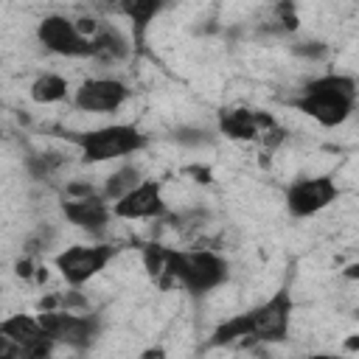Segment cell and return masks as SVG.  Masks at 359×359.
<instances>
[{
    "mask_svg": "<svg viewBox=\"0 0 359 359\" xmlns=\"http://www.w3.org/2000/svg\"><path fill=\"white\" fill-rule=\"evenodd\" d=\"M342 348H345V351H351V353H356V351H359V331L348 334V337L342 339Z\"/></svg>",
    "mask_w": 359,
    "mask_h": 359,
    "instance_id": "484cf974",
    "label": "cell"
},
{
    "mask_svg": "<svg viewBox=\"0 0 359 359\" xmlns=\"http://www.w3.org/2000/svg\"><path fill=\"white\" fill-rule=\"evenodd\" d=\"M294 300L289 289H278L264 303L233 314L230 320L213 328V345H233V342H283L292 328Z\"/></svg>",
    "mask_w": 359,
    "mask_h": 359,
    "instance_id": "6da1fadb",
    "label": "cell"
},
{
    "mask_svg": "<svg viewBox=\"0 0 359 359\" xmlns=\"http://www.w3.org/2000/svg\"><path fill=\"white\" fill-rule=\"evenodd\" d=\"M275 123L278 121L272 112L255 107H224L219 112V135L233 143H258L261 135Z\"/></svg>",
    "mask_w": 359,
    "mask_h": 359,
    "instance_id": "7c38bea8",
    "label": "cell"
},
{
    "mask_svg": "<svg viewBox=\"0 0 359 359\" xmlns=\"http://www.w3.org/2000/svg\"><path fill=\"white\" fill-rule=\"evenodd\" d=\"M65 165V157L59 151H31L25 157V171L31 180L36 182H45V180H53V174Z\"/></svg>",
    "mask_w": 359,
    "mask_h": 359,
    "instance_id": "d6986e66",
    "label": "cell"
},
{
    "mask_svg": "<svg viewBox=\"0 0 359 359\" xmlns=\"http://www.w3.org/2000/svg\"><path fill=\"white\" fill-rule=\"evenodd\" d=\"M90 6L98 14H107V17H126L129 0H90Z\"/></svg>",
    "mask_w": 359,
    "mask_h": 359,
    "instance_id": "cb8c5ba5",
    "label": "cell"
},
{
    "mask_svg": "<svg viewBox=\"0 0 359 359\" xmlns=\"http://www.w3.org/2000/svg\"><path fill=\"white\" fill-rule=\"evenodd\" d=\"M36 42L62 59H93V39L84 36L67 14H45L36 22Z\"/></svg>",
    "mask_w": 359,
    "mask_h": 359,
    "instance_id": "ba28073f",
    "label": "cell"
},
{
    "mask_svg": "<svg viewBox=\"0 0 359 359\" xmlns=\"http://www.w3.org/2000/svg\"><path fill=\"white\" fill-rule=\"evenodd\" d=\"M143 180H146V177H143V171H140L137 165L123 163V165H118L115 171L107 174L104 185H101V194H104L109 202H115V199H121L123 194H129L135 185H140Z\"/></svg>",
    "mask_w": 359,
    "mask_h": 359,
    "instance_id": "ac0fdd59",
    "label": "cell"
},
{
    "mask_svg": "<svg viewBox=\"0 0 359 359\" xmlns=\"http://www.w3.org/2000/svg\"><path fill=\"white\" fill-rule=\"evenodd\" d=\"M132 90L118 76H90L73 90V107L90 115H112L129 101Z\"/></svg>",
    "mask_w": 359,
    "mask_h": 359,
    "instance_id": "9c48e42d",
    "label": "cell"
},
{
    "mask_svg": "<svg viewBox=\"0 0 359 359\" xmlns=\"http://www.w3.org/2000/svg\"><path fill=\"white\" fill-rule=\"evenodd\" d=\"M230 278V261L210 250V247H196V250H177L168 247L165 255V272L160 275L163 289H182L194 297L210 294L222 289Z\"/></svg>",
    "mask_w": 359,
    "mask_h": 359,
    "instance_id": "3957f363",
    "label": "cell"
},
{
    "mask_svg": "<svg viewBox=\"0 0 359 359\" xmlns=\"http://www.w3.org/2000/svg\"><path fill=\"white\" fill-rule=\"evenodd\" d=\"M112 213L121 222H151V219H165L168 205L163 196V182L160 180H143L135 185L129 194L112 202Z\"/></svg>",
    "mask_w": 359,
    "mask_h": 359,
    "instance_id": "30bf717a",
    "label": "cell"
},
{
    "mask_svg": "<svg viewBox=\"0 0 359 359\" xmlns=\"http://www.w3.org/2000/svg\"><path fill=\"white\" fill-rule=\"evenodd\" d=\"M42 328L56 345H67L73 351L90 348L98 334H101V317L93 314L90 309L73 311V309H50V311H36Z\"/></svg>",
    "mask_w": 359,
    "mask_h": 359,
    "instance_id": "8992f818",
    "label": "cell"
},
{
    "mask_svg": "<svg viewBox=\"0 0 359 359\" xmlns=\"http://www.w3.org/2000/svg\"><path fill=\"white\" fill-rule=\"evenodd\" d=\"M292 53L306 62H320L328 56V45L323 39H297V42H292Z\"/></svg>",
    "mask_w": 359,
    "mask_h": 359,
    "instance_id": "44dd1931",
    "label": "cell"
},
{
    "mask_svg": "<svg viewBox=\"0 0 359 359\" xmlns=\"http://www.w3.org/2000/svg\"><path fill=\"white\" fill-rule=\"evenodd\" d=\"M132 36H126L115 22H101V28L93 36V62L101 65H118L129 59L132 53Z\"/></svg>",
    "mask_w": 359,
    "mask_h": 359,
    "instance_id": "5bb4252c",
    "label": "cell"
},
{
    "mask_svg": "<svg viewBox=\"0 0 359 359\" xmlns=\"http://www.w3.org/2000/svg\"><path fill=\"white\" fill-rule=\"evenodd\" d=\"M70 93V81L62 76V73H53V70H45L39 73L31 84H28V95L34 104L39 107H50V104H59L65 101Z\"/></svg>",
    "mask_w": 359,
    "mask_h": 359,
    "instance_id": "2e32d148",
    "label": "cell"
},
{
    "mask_svg": "<svg viewBox=\"0 0 359 359\" xmlns=\"http://www.w3.org/2000/svg\"><path fill=\"white\" fill-rule=\"evenodd\" d=\"M67 137L76 143L81 163L87 165L126 160L149 146V135L135 123H107L98 129H87V132H70Z\"/></svg>",
    "mask_w": 359,
    "mask_h": 359,
    "instance_id": "277c9868",
    "label": "cell"
},
{
    "mask_svg": "<svg viewBox=\"0 0 359 359\" xmlns=\"http://www.w3.org/2000/svg\"><path fill=\"white\" fill-rule=\"evenodd\" d=\"M174 140L185 149H202V146H210L216 140V132L208 129V126H196V123H182L174 129Z\"/></svg>",
    "mask_w": 359,
    "mask_h": 359,
    "instance_id": "ffe728a7",
    "label": "cell"
},
{
    "mask_svg": "<svg viewBox=\"0 0 359 359\" xmlns=\"http://www.w3.org/2000/svg\"><path fill=\"white\" fill-rule=\"evenodd\" d=\"M0 337L20 348L22 359H42L56 351V342L39 323V314H11L0 323Z\"/></svg>",
    "mask_w": 359,
    "mask_h": 359,
    "instance_id": "8fae6325",
    "label": "cell"
},
{
    "mask_svg": "<svg viewBox=\"0 0 359 359\" xmlns=\"http://www.w3.org/2000/svg\"><path fill=\"white\" fill-rule=\"evenodd\" d=\"M165 6H168V0H129L126 20H129V36H132L135 48H140L146 42L149 25L163 14Z\"/></svg>",
    "mask_w": 359,
    "mask_h": 359,
    "instance_id": "9a60e30c",
    "label": "cell"
},
{
    "mask_svg": "<svg viewBox=\"0 0 359 359\" xmlns=\"http://www.w3.org/2000/svg\"><path fill=\"white\" fill-rule=\"evenodd\" d=\"M191 177H194V182H202V185H208L213 177H210V171L205 168V165H191V168H185Z\"/></svg>",
    "mask_w": 359,
    "mask_h": 359,
    "instance_id": "d4e9b609",
    "label": "cell"
},
{
    "mask_svg": "<svg viewBox=\"0 0 359 359\" xmlns=\"http://www.w3.org/2000/svg\"><path fill=\"white\" fill-rule=\"evenodd\" d=\"M62 216L67 224L90 233V236H101L107 233V227L112 224L115 213H112V202L98 191L90 196H79V199H62Z\"/></svg>",
    "mask_w": 359,
    "mask_h": 359,
    "instance_id": "4fadbf2b",
    "label": "cell"
},
{
    "mask_svg": "<svg viewBox=\"0 0 359 359\" xmlns=\"http://www.w3.org/2000/svg\"><path fill=\"white\" fill-rule=\"evenodd\" d=\"M286 137H289V132H286L280 123H275L272 129H266V132L261 135V140H258V143H261V146H264V149L272 154V151H278V149L286 143Z\"/></svg>",
    "mask_w": 359,
    "mask_h": 359,
    "instance_id": "7402d4cb",
    "label": "cell"
},
{
    "mask_svg": "<svg viewBox=\"0 0 359 359\" xmlns=\"http://www.w3.org/2000/svg\"><path fill=\"white\" fill-rule=\"evenodd\" d=\"M118 255V247L109 241H93V244H70L62 252L53 255V269L67 286H84L93 278H98L112 258Z\"/></svg>",
    "mask_w": 359,
    "mask_h": 359,
    "instance_id": "5b68a950",
    "label": "cell"
},
{
    "mask_svg": "<svg viewBox=\"0 0 359 359\" xmlns=\"http://www.w3.org/2000/svg\"><path fill=\"white\" fill-rule=\"evenodd\" d=\"M261 28H264L269 36H292V34L300 28V17H297L294 3H292V0H278V3H272L269 17L261 22Z\"/></svg>",
    "mask_w": 359,
    "mask_h": 359,
    "instance_id": "e0dca14e",
    "label": "cell"
},
{
    "mask_svg": "<svg viewBox=\"0 0 359 359\" xmlns=\"http://www.w3.org/2000/svg\"><path fill=\"white\" fill-rule=\"evenodd\" d=\"M342 275H345L348 280H359V258H353V261L342 269Z\"/></svg>",
    "mask_w": 359,
    "mask_h": 359,
    "instance_id": "4316f807",
    "label": "cell"
},
{
    "mask_svg": "<svg viewBox=\"0 0 359 359\" xmlns=\"http://www.w3.org/2000/svg\"><path fill=\"white\" fill-rule=\"evenodd\" d=\"M101 188H95L93 182H87V180H70V182H65V188H62V199H79V196H90V194H98Z\"/></svg>",
    "mask_w": 359,
    "mask_h": 359,
    "instance_id": "603a6c76",
    "label": "cell"
},
{
    "mask_svg": "<svg viewBox=\"0 0 359 359\" xmlns=\"http://www.w3.org/2000/svg\"><path fill=\"white\" fill-rule=\"evenodd\" d=\"M359 101V81L348 73H323L309 79L297 98H292V107L303 115H309L323 129L342 126Z\"/></svg>",
    "mask_w": 359,
    "mask_h": 359,
    "instance_id": "7a4b0ae2",
    "label": "cell"
},
{
    "mask_svg": "<svg viewBox=\"0 0 359 359\" xmlns=\"http://www.w3.org/2000/svg\"><path fill=\"white\" fill-rule=\"evenodd\" d=\"M337 199H339V185L331 174L297 177L289 182L286 196H283L292 219H311V216L323 213L325 208H331Z\"/></svg>",
    "mask_w": 359,
    "mask_h": 359,
    "instance_id": "52a82bcc",
    "label": "cell"
}]
</instances>
